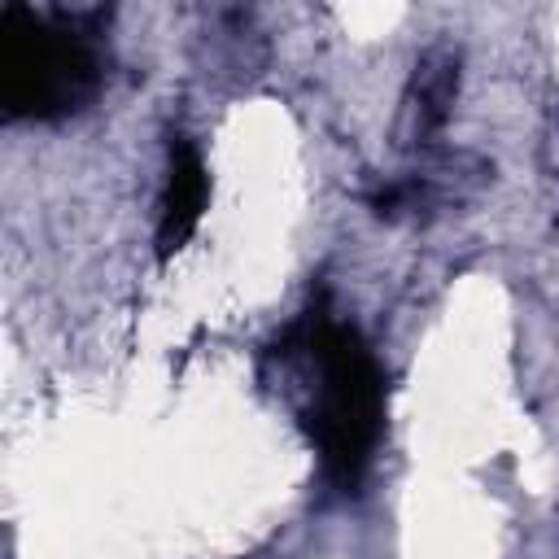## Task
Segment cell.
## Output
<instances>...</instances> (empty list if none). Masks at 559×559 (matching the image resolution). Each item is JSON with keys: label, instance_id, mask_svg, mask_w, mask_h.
<instances>
[{"label": "cell", "instance_id": "6da1fadb", "mask_svg": "<svg viewBox=\"0 0 559 559\" xmlns=\"http://www.w3.org/2000/svg\"><path fill=\"white\" fill-rule=\"evenodd\" d=\"M314 367L310 393V437L323 472L336 489H358L380 428H384V371L354 323L332 314H306L288 336Z\"/></svg>", "mask_w": 559, "mask_h": 559}, {"label": "cell", "instance_id": "7a4b0ae2", "mask_svg": "<svg viewBox=\"0 0 559 559\" xmlns=\"http://www.w3.org/2000/svg\"><path fill=\"white\" fill-rule=\"evenodd\" d=\"M100 52L70 22L26 4H0V109L22 122H57L100 92Z\"/></svg>", "mask_w": 559, "mask_h": 559}, {"label": "cell", "instance_id": "3957f363", "mask_svg": "<svg viewBox=\"0 0 559 559\" xmlns=\"http://www.w3.org/2000/svg\"><path fill=\"white\" fill-rule=\"evenodd\" d=\"M210 201V170L188 135H170V162H166V188L157 201V253H179L192 231L201 227Z\"/></svg>", "mask_w": 559, "mask_h": 559}]
</instances>
